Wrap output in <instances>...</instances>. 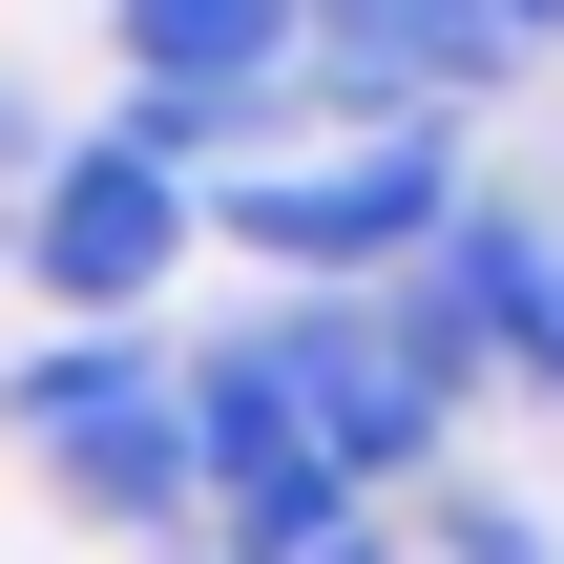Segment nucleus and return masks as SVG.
<instances>
[{
    "mask_svg": "<svg viewBox=\"0 0 564 564\" xmlns=\"http://www.w3.org/2000/svg\"><path fill=\"white\" fill-rule=\"evenodd\" d=\"M230 335L272 356V398H293L314 481H356V502H419V481L460 460V398H481V356H460L419 293H251Z\"/></svg>",
    "mask_w": 564,
    "mask_h": 564,
    "instance_id": "obj_1",
    "label": "nucleus"
},
{
    "mask_svg": "<svg viewBox=\"0 0 564 564\" xmlns=\"http://www.w3.org/2000/svg\"><path fill=\"white\" fill-rule=\"evenodd\" d=\"M460 126H356V147H251L209 167V230L272 272V293H398L440 230H460Z\"/></svg>",
    "mask_w": 564,
    "mask_h": 564,
    "instance_id": "obj_2",
    "label": "nucleus"
},
{
    "mask_svg": "<svg viewBox=\"0 0 564 564\" xmlns=\"http://www.w3.org/2000/svg\"><path fill=\"white\" fill-rule=\"evenodd\" d=\"M188 251H209V167H188L147 105H105V126H63V147L21 167V272H42L63 335H147Z\"/></svg>",
    "mask_w": 564,
    "mask_h": 564,
    "instance_id": "obj_3",
    "label": "nucleus"
},
{
    "mask_svg": "<svg viewBox=\"0 0 564 564\" xmlns=\"http://www.w3.org/2000/svg\"><path fill=\"white\" fill-rule=\"evenodd\" d=\"M0 440L84 502V523H126V544H167V523H209V481H188V377H167V335H21L0 356Z\"/></svg>",
    "mask_w": 564,
    "mask_h": 564,
    "instance_id": "obj_4",
    "label": "nucleus"
},
{
    "mask_svg": "<svg viewBox=\"0 0 564 564\" xmlns=\"http://www.w3.org/2000/svg\"><path fill=\"white\" fill-rule=\"evenodd\" d=\"M398 293L481 356V398H564V209L544 188H460V230H440Z\"/></svg>",
    "mask_w": 564,
    "mask_h": 564,
    "instance_id": "obj_5",
    "label": "nucleus"
},
{
    "mask_svg": "<svg viewBox=\"0 0 564 564\" xmlns=\"http://www.w3.org/2000/svg\"><path fill=\"white\" fill-rule=\"evenodd\" d=\"M105 42H126V105H147L188 167H230L251 105L314 63V0H105Z\"/></svg>",
    "mask_w": 564,
    "mask_h": 564,
    "instance_id": "obj_6",
    "label": "nucleus"
},
{
    "mask_svg": "<svg viewBox=\"0 0 564 564\" xmlns=\"http://www.w3.org/2000/svg\"><path fill=\"white\" fill-rule=\"evenodd\" d=\"M42 147H63V126H42V105H21V84H0V188H21V167H42Z\"/></svg>",
    "mask_w": 564,
    "mask_h": 564,
    "instance_id": "obj_7",
    "label": "nucleus"
},
{
    "mask_svg": "<svg viewBox=\"0 0 564 564\" xmlns=\"http://www.w3.org/2000/svg\"><path fill=\"white\" fill-rule=\"evenodd\" d=\"M293 564H398V523H335V544H293Z\"/></svg>",
    "mask_w": 564,
    "mask_h": 564,
    "instance_id": "obj_8",
    "label": "nucleus"
},
{
    "mask_svg": "<svg viewBox=\"0 0 564 564\" xmlns=\"http://www.w3.org/2000/svg\"><path fill=\"white\" fill-rule=\"evenodd\" d=\"M0 272H21V188H0Z\"/></svg>",
    "mask_w": 564,
    "mask_h": 564,
    "instance_id": "obj_9",
    "label": "nucleus"
}]
</instances>
